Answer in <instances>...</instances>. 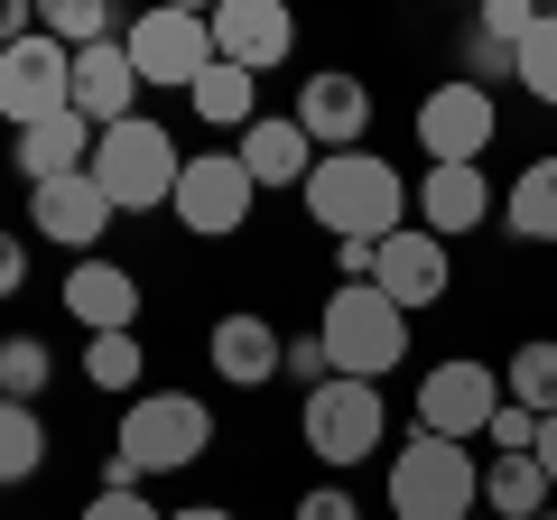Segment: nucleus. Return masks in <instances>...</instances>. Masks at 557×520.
<instances>
[{
	"instance_id": "1",
	"label": "nucleus",
	"mask_w": 557,
	"mask_h": 520,
	"mask_svg": "<svg viewBox=\"0 0 557 520\" xmlns=\"http://www.w3.org/2000/svg\"><path fill=\"white\" fill-rule=\"evenodd\" d=\"M307 223H325L335 242H391L409 233V177H399L381 149H344V159H317V177L298 186Z\"/></svg>"
},
{
	"instance_id": "2",
	"label": "nucleus",
	"mask_w": 557,
	"mask_h": 520,
	"mask_svg": "<svg viewBox=\"0 0 557 520\" xmlns=\"http://www.w3.org/2000/svg\"><path fill=\"white\" fill-rule=\"evenodd\" d=\"M483 511V465L456 437L409 428L391 456V520H474Z\"/></svg>"
},
{
	"instance_id": "3",
	"label": "nucleus",
	"mask_w": 557,
	"mask_h": 520,
	"mask_svg": "<svg viewBox=\"0 0 557 520\" xmlns=\"http://www.w3.org/2000/svg\"><path fill=\"white\" fill-rule=\"evenodd\" d=\"M186 149L168 140V121H121V131H94V186L112 196V214H159L177 205Z\"/></svg>"
},
{
	"instance_id": "4",
	"label": "nucleus",
	"mask_w": 557,
	"mask_h": 520,
	"mask_svg": "<svg viewBox=\"0 0 557 520\" xmlns=\"http://www.w3.org/2000/svg\"><path fill=\"white\" fill-rule=\"evenodd\" d=\"M317 344L335 362V381H381L409 362V317H399L381 288H335L317 307Z\"/></svg>"
},
{
	"instance_id": "5",
	"label": "nucleus",
	"mask_w": 557,
	"mask_h": 520,
	"mask_svg": "<svg viewBox=\"0 0 557 520\" xmlns=\"http://www.w3.org/2000/svg\"><path fill=\"white\" fill-rule=\"evenodd\" d=\"M205 446H214V409L196 400V391H139L131 409H121V437L112 456H131V474H186V465H205Z\"/></svg>"
},
{
	"instance_id": "6",
	"label": "nucleus",
	"mask_w": 557,
	"mask_h": 520,
	"mask_svg": "<svg viewBox=\"0 0 557 520\" xmlns=\"http://www.w3.org/2000/svg\"><path fill=\"white\" fill-rule=\"evenodd\" d=\"M381 381H325V391H307L298 400V437H307V456L317 465H362V456H381Z\"/></svg>"
},
{
	"instance_id": "7",
	"label": "nucleus",
	"mask_w": 557,
	"mask_h": 520,
	"mask_svg": "<svg viewBox=\"0 0 557 520\" xmlns=\"http://www.w3.org/2000/svg\"><path fill=\"white\" fill-rule=\"evenodd\" d=\"M493 140H502V102L483 84L446 75V84L418 94V149H428V168H483Z\"/></svg>"
},
{
	"instance_id": "8",
	"label": "nucleus",
	"mask_w": 557,
	"mask_h": 520,
	"mask_svg": "<svg viewBox=\"0 0 557 520\" xmlns=\"http://www.w3.org/2000/svg\"><path fill=\"white\" fill-rule=\"evenodd\" d=\"M121 47H131L139 84L196 94V84L214 75V20H205V10H139V20H121Z\"/></svg>"
},
{
	"instance_id": "9",
	"label": "nucleus",
	"mask_w": 557,
	"mask_h": 520,
	"mask_svg": "<svg viewBox=\"0 0 557 520\" xmlns=\"http://www.w3.org/2000/svg\"><path fill=\"white\" fill-rule=\"evenodd\" d=\"M251 205H260V186H251V168H242V149H196L168 214H177L196 242H233L242 223H251Z\"/></svg>"
},
{
	"instance_id": "10",
	"label": "nucleus",
	"mask_w": 557,
	"mask_h": 520,
	"mask_svg": "<svg viewBox=\"0 0 557 520\" xmlns=\"http://www.w3.org/2000/svg\"><path fill=\"white\" fill-rule=\"evenodd\" d=\"M502 409V362H474V354H446L437 372H418V428L428 437H456L474 446Z\"/></svg>"
},
{
	"instance_id": "11",
	"label": "nucleus",
	"mask_w": 557,
	"mask_h": 520,
	"mask_svg": "<svg viewBox=\"0 0 557 520\" xmlns=\"http://www.w3.org/2000/svg\"><path fill=\"white\" fill-rule=\"evenodd\" d=\"M75 112V57H65L57 38H20V47H0V121L10 131H38V121Z\"/></svg>"
},
{
	"instance_id": "12",
	"label": "nucleus",
	"mask_w": 557,
	"mask_h": 520,
	"mask_svg": "<svg viewBox=\"0 0 557 520\" xmlns=\"http://www.w3.org/2000/svg\"><path fill=\"white\" fill-rule=\"evenodd\" d=\"M288 121L317 140V159H344V149H362V131H372V84L344 75V65H317V75H298Z\"/></svg>"
},
{
	"instance_id": "13",
	"label": "nucleus",
	"mask_w": 557,
	"mask_h": 520,
	"mask_svg": "<svg viewBox=\"0 0 557 520\" xmlns=\"http://www.w3.org/2000/svg\"><path fill=\"white\" fill-rule=\"evenodd\" d=\"M28 223H38V242H57V251H75V260H94L102 251V233H112V196L94 186V168L84 177H57V186H28Z\"/></svg>"
},
{
	"instance_id": "14",
	"label": "nucleus",
	"mask_w": 557,
	"mask_h": 520,
	"mask_svg": "<svg viewBox=\"0 0 557 520\" xmlns=\"http://www.w3.org/2000/svg\"><path fill=\"white\" fill-rule=\"evenodd\" d=\"M205 20H214V65L270 75V65L298 57V20H288L278 0H223V10H205Z\"/></svg>"
},
{
	"instance_id": "15",
	"label": "nucleus",
	"mask_w": 557,
	"mask_h": 520,
	"mask_svg": "<svg viewBox=\"0 0 557 520\" xmlns=\"http://www.w3.org/2000/svg\"><path fill=\"white\" fill-rule=\"evenodd\" d=\"M205 362H214L223 391H270V381L288 372V335H278L270 317H251V307H233V317H214V335H205Z\"/></svg>"
},
{
	"instance_id": "16",
	"label": "nucleus",
	"mask_w": 557,
	"mask_h": 520,
	"mask_svg": "<svg viewBox=\"0 0 557 520\" xmlns=\"http://www.w3.org/2000/svg\"><path fill=\"white\" fill-rule=\"evenodd\" d=\"M409 214H418V233L456 242V233H483V223L502 214V196H493L483 168H428V177L409 186Z\"/></svg>"
},
{
	"instance_id": "17",
	"label": "nucleus",
	"mask_w": 557,
	"mask_h": 520,
	"mask_svg": "<svg viewBox=\"0 0 557 520\" xmlns=\"http://www.w3.org/2000/svg\"><path fill=\"white\" fill-rule=\"evenodd\" d=\"M372 288L399 307V317L437 307V298H446V242L418 233V223H409V233H391V242H381V260H372Z\"/></svg>"
},
{
	"instance_id": "18",
	"label": "nucleus",
	"mask_w": 557,
	"mask_h": 520,
	"mask_svg": "<svg viewBox=\"0 0 557 520\" xmlns=\"http://www.w3.org/2000/svg\"><path fill=\"white\" fill-rule=\"evenodd\" d=\"M65 317L84 325V335H139V280L121 270V260H75L65 270Z\"/></svg>"
},
{
	"instance_id": "19",
	"label": "nucleus",
	"mask_w": 557,
	"mask_h": 520,
	"mask_svg": "<svg viewBox=\"0 0 557 520\" xmlns=\"http://www.w3.org/2000/svg\"><path fill=\"white\" fill-rule=\"evenodd\" d=\"M139 65H131V47H84L75 57V121H94V131H121V121H139Z\"/></svg>"
},
{
	"instance_id": "20",
	"label": "nucleus",
	"mask_w": 557,
	"mask_h": 520,
	"mask_svg": "<svg viewBox=\"0 0 557 520\" xmlns=\"http://www.w3.org/2000/svg\"><path fill=\"white\" fill-rule=\"evenodd\" d=\"M242 168H251L260 196H270V186H307L317 177V140H307L288 112H260L251 131H242Z\"/></svg>"
},
{
	"instance_id": "21",
	"label": "nucleus",
	"mask_w": 557,
	"mask_h": 520,
	"mask_svg": "<svg viewBox=\"0 0 557 520\" xmlns=\"http://www.w3.org/2000/svg\"><path fill=\"white\" fill-rule=\"evenodd\" d=\"M10 168H20L28 186H57V177H84V168H94V121L57 112V121H38V131H20V149H10Z\"/></svg>"
},
{
	"instance_id": "22",
	"label": "nucleus",
	"mask_w": 557,
	"mask_h": 520,
	"mask_svg": "<svg viewBox=\"0 0 557 520\" xmlns=\"http://www.w3.org/2000/svg\"><path fill=\"white\" fill-rule=\"evenodd\" d=\"M502 233L557 242V149H548V159H530L511 186H502Z\"/></svg>"
},
{
	"instance_id": "23",
	"label": "nucleus",
	"mask_w": 557,
	"mask_h": 520,
	"mask_svg": "<svg viewBox=\"0 0 557 520\" xmlns=\"http://www.w3.org/2000/svg\"><path fill=\"white\" fill-rule=\"evenodd\" d=\"M548 474H539V456H493L483 465V520H539L548 511Z\"/></svg>"
},
{
	"instance_id": "24",
	"label": "nucleus",
	"mask_w": 557,
	"mask_h": 520,
	"mask_svg": "<svg viewBox=\"0 0 557 520\" xmlns=\"http://www.w3.org/2000/svg\"><path fill=\"white\" fill-rule=\"evenodd\" d=\"M502 400H520L530 419H557V335H530L502 362Z\"/></svg>"
},
{
	"instance_id": "25",
	"label": "nucleus",
	"mask_w": 557,
	"mask_h": 520,
	"mask_svg": "<svg viewBox=\"0 0 557 520\" xmlns=\"http://www.w3.org/2000/svg\"><path fill=\"white\" fill-rule=\"evenodd\" d=\"M186 102H196L205 131H251V121H260V75H242V65H214V75H205Z\"/></svg>"
},
{
	"instance_id": "26",
	"label": "nucleus",
	"mask_w": 557,
	"mask_h": 520,
	"mask_svg": "<svg viewBox=\"0 0 557 520\" xmlns=\"http://www.w3.org/2000/svg\"><path fill=\"white\" fill-rule=\"evenodd\" d=\"M38 28L65 47V57H84V47H112V38H121L112 0H38Z\"/></svg>"
},
{
	"instance_id": "27",
	"label": "nucleus",
	"mask_w": 557,
	"mask_h": 520,
	"mask_svg": "<svg viewBox=\"0 0 557 520\" xmlns=\"http://www.w3.org/2000/svg\"><path fill=\"white\" fill-rule=\"evenodd\" d=\"M139 372H149L139 335H84V381H94V391H112L121 409L139 400Z\"/></svg>"
},
{
	"instance_id": "28",
	"label": "nucleus",
	"mask_w": 557,
	"mask_h": 520,
	"mask_svg": "<svg viewBox=\"0 0 557 520\" xmlns=\"http://www.w3.org/2000/svg\"><path fill=\"white\" fill-rule=\"evenodd\" d=\"M47 465V419L28 400H0V483H28Z\"/></svg>"
},
{
	"instance_id": "29",
	"label": "nucleus",
	"mask_w": 557,
	"mask_h": 520,
	"mask_svg": "<svg viewBox=\"0 0 557 520\" xmlns=\"http://www.w3.org/2000/svg\"><path fill=\"white\" fill-rule=\"evenodd\" d=\"M47 381H57V354H47L38 335H10V344H0V400H28V409H38Z\"/></svg>"
},
{
	"instance_id": "30",
	"label": "nucleus",
	"mask_w": 557,
	"mask_h": 520,
	"mask_svg": "<svg viewBox=\"0 0 557 520\" xmlns=\"http://www.w3.org/2000/svg\"><path fill=\"white\" fill-rule=\"evenodd\" d=\"M511 84H520L530 102H548V112H557V10L530 28V38H520V57H511Z\"/></svg>"
},
{
	"instance_id": "31",
	"label": "nucleus",
	"mask_w": 557,
	"mask_h": 520,
	"mask_svg": "<svg viewBox=\"0 0 557 520\" xmlns=\"http://www.w3.org/2000/svg\"><path fill=\"white\" fill-rule=\"evenodd\" d=\"M530 28H539V10H530V0H483L474 38H493V47H511V57H520V38H530Z\"/></svg>"
},
{
	"instance_id": "32",
	"label": "nucleus",
	"mask_w": 557,
	"mask_h": 520,
	"mask_svg": "<svg viewBox=\"0 0 557 520\" xmlns=\"http://www.w3.org/2000/svg\"><path fill=\"white\" fill-rule=\"evenodd\" d=\"M483 446H493V456H530V446H539V419H530L520 400H502L493 428H483Z\"/></svg>"
},
{
	"instance_id": "33",
	"label": "nucleus",
	"mask_w": 557,
	"mask_h": 520,
	"mask_svg": "<svg viewBox=\"0 0 557 520\" xmlns=\"http://www.w3.org/2000/svg\"><path fill=\"white\" fill-rule=\"evenodd\" d=\"M288 520H362V502L344 493V483H307V493H298V511H288Z\"/></svg>"
},
{
	"instance_id": "34",
	"label": "nucleus",
	"mask_w": 557,
	"mask_h": 520,
	"mask_svg": "<svg viewBox=\"0 0 557 520\" xmlns=\"http://www.w3.org/2000/svg\"><path fill=\"white\" fill-rule=\"evenodd\" d=\"M84 520H168V511H159L149 493H102V483H94V502H84Z\"/></svg>"
},
{
	"instance_id": "35",
	"label": "nucleus",
	"mask_w": 557,
	"mask_h": 520,
	"mask_svg": "<svg viewBox=\"0 0 557 520\" xmlns=\"http://www.w3.org/2000/svg\"><path fill=\"white\" fill-rule=\"evenodd\" d=\"M288 381H307V391H325V381H335V362H325L317 335H288Z\"/></svg>"
},
{
	"instance_id": "36",
	"label": "nucleus",
	"mask_w": 557,
	"mask_h": 520,
	"mask_svg": "<svg viewBox=\"0 0 557 520\" xmlns=\"http://www.w3.org/2000/svg\"><path fill=\"white\" fill-rule=\"evenodd\" d=\"M20 288H28V233L0 223V298H20Z\"/></svg>"
},
{
	"instance_id": "37",
	"label": "nucleus",
	"mask_w": 557,
	"mask_h": 520,
	"mask_svg": "<svg viewBox=\"0 0 557 520\" xmlns=\"http://www.w3.org/2000/svg\"><path fill=\"white\" fill-rule=\"evenodd\" d=\"M38 38V0H0V47Z\"/></svg>"
},
{
	"instance_id": "38",
	"label": "nucleus",
	"mask_w": 557,
	"mask_h": 520,
	"mask_svg": "<svg viewBox=\"0 0 557 520\" xmlns=\"http://www.w3.org/2000/svg\"><path fill=\"white\" fill-rule=\"evenodd\" d=\"M530 456H539V474H548V493H557V419H539V446H530Z\"/></svg>"
},
{
	"instance_id": "39",
	"label": "nucleus",
	"mask_w": 557,
	"mask_h": 520,
	"mask_svg": "<svg viewBox=\"0 0 557 520\" xmlns=\"http://www.w3.org/2000/svg\"><path fill=\"white\" fill-rule=\"evenodd\" d=\"M168 520H233L223 502H186V511H168Z\"/></svg>"
},
{
	"instance_id": "40",
	"label": "nucleus",
	"mask_w": 557,
	"mask_h": 520,
	"mask_svg": "<svg viewBox=\"0 0 557 520\" xmlns=\"http://www.w3.org/2000/svg\"><path fill=\"white\" fill-rule=\"evenodd\" d=\"M539 520H557V511H539Z\"/></svg>"
},
{
	"instance_id": "41",
	"label": "nucleus",
	"mask_w": 557,
	"mask_h": 520,
	"mask_svg": "<svg viewBox=\"0 0 557 520\" xmlns=\"http://www.w3.org/2000/svg\"><path fill=\"white\" fill-rule=\"evenodd\" d=\"M474 520H483V511H474Z\"/></svg>"
}]
</instances>
